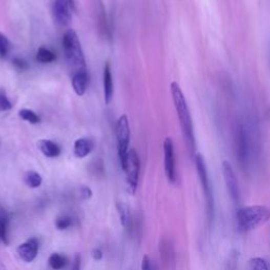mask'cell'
Segmentation results:
<instances>
[{
  "mask_svg": "<svg viewBox=\"0 0 270 270\" xmlns=\"http://www.w3.org/2000/svg\"><path fill=\"white\" fill-rule=\"evenodd\" d=\"M170 91L172 95V99L174 102L175 110L177 113V117L181 123V128L184 134L185 141L189 150L193 153L195 150V136H194V128L193 121L191 117V113L188 108V103L186 97L182 91L181 87L176 82L173 81L170 85Z\"/></svg>",
  "mask_w": 270,
  "mask_h": 270,
  "instance_id": "cell-1",
  "label": "cell"
},
{
  "mask_svg": "<svg viewBox=\"0 0 270 270\" xmlns=\"http://www.w3.org/2000/svg\"><path fill=\"white\" fill-rule=\"evenodd\" d=\"M236 220L241 231H251L270 220V209L262 205L242 207L237 211Z\"/></svg>",
  "mask_w": 270,
  "mask_h": 270,
  "instance_id": "cell-2",
  "label": "cell"
},
{
  "mask_svg": "<svg viewBox=\"0 0 270 270\" xmlns=\"http://www.w3.org/2000/svg\"><path fill=\"white\" fill-rule=\"evenodd\" d=\"M63 48L65 55L70 64H73L79 69H86V61L81 44L74 30L70 29L65 33L63 38Z\"/></svg>",
  "mask_w": 270,
  "mask_h": 270,
  "instance_id": "cell-3",
  "label": "cell"
},
{
  "mask_svg": "<svg viewBox=\"0 0 270 270\" xmlns=\"http://www.w3.org/2000/svg\"><path fill=\"white\" fill-rule=\"evenodd\" d=\"M195 166H196V171H197V174H199L201 186H202V189L205 195L208 220L211 222L214 218V195H213V189H212V185L210 182V177L208 174L205 158L200 153L195 155Z\"/></svg>",
  "mask_w": 270,
  "mask_h": 270,
  "instance_id": "cell-4",
  "label": "cell"
},
{
  "mask_svg": "<svg viewBox=\"0 0 270 270\" xmlns=\"http://www.w3.org/2000/svg\"><path fill=\"white\" fill-rule=\"evenodd\" d=\"M130 126L127 115H121L116 123V138H117V150L118 157L120 161L121 169H124L126 160L129 152V142H130Z\"/></svg>",
  "mask_w": 270,
  "mask_h": 270,
  "instance_id": "cell-5",
  "label": "cell"
},
{
  "mask_svg": "<svg viewBox=\"0 0 270 270\" xmlns=\"http://www.w3.org/2000/svg\"><path fill=\"white\" fill-rule=\"evenodd\" d=\"M139 169H140L139 156L134 149H131L128 152L123 171L126 172V181H127L128 190L132 195L135 194L137 189Z\"/></svg>",
  "mask_w": 270,
  "mask_h": 270,
  "instance_id": "cell-6",
  "label": "cell"
},
{
  "mask_svg": "<svg viewBox=\"0 0 270 270\" xmlns=\"http://www.w3.org/2000/svg\"><path fill=\"white\" fill-rule=\"evenodd\" d=\"M250 140L243 126H240L236 131V154L240 165L247 168L250 161Z\"/></svg>",
  "mask_w": 270,
  "mask_h": 270,
  "instance_id": "cell-7",
  "label": "cell"
},
{
  "mask_svg": "<svg viewBox=\"0 0 270 270\" xmlns=\"http://www.w3.org/2000/svg\"><path fill=\"white\" fill-rule=\"evenodd\" d=\"M164 167L165 173L168 181L171 184H175L177 174H176V161L174 153V145L171 137H166L164 140Z\"/></svg>",
  "mask_w": 270,
  "mask_h": 270,
  "instance_id": "cell-8",
  "label": "cell"
},
{
  "mask_svg": "<svg viewBox=\"0 0 270 270\" xmlns=\"http://www.w3.org/2000/svg\"><path fill=\"white\" fill-rule=\"evenodd\" d=\"M222 171H223V176L224 181L227 187V190L229 192V195L232 199V201L236 204L240 202L241 199V192H240V187L238 183V178L236 176L235 170H233L231 164L228 160H223L222 163Z\"/></svg>",
  "mask_w": 270,
  "mask_h": 270,
  "instance_id": "cell-9",
  "label": "cell"
},
{
  "mask_svg": "<svg viewBox=\"0 0 270 270\" xmlns=\"http://www.w3.org/2000/svg\"><path fill=\"white\" fill-rule=\"evenodd\" d=\"M70 0H53L52 14L53 19L58 26H68L72 19V11H73Z\"/></svg>",
  "mask_w": 270,
  "mask_h": 270,
  "instance_id": "cell-10",
  "label": "cell"
},
{
  "mask_svg": "<svg viewBox=\"0 0 270 270\" xmlns=\"http://www.w3.org/2000/svg\"><path fill=\"white\" fill-rule=\"evenodd\" d=\"M39 243L37 239L32 238L26 241L25 243L20 244L17 247V255L24 262L31 263L33 262L38 254Z\"/></svg>",
  "mask_w": 270,
  "mask_h": 270,
  "instance_id": "cell-11",
  "label": "cell"
},
{
  "mask_svg": "<svg viewBox=\"0 0 270 270\" xmlns=\"http://www.w3.org/2000/svg\"><path fill=\"white\" fill-rule=\"evenodd\" d=\"M114 94V85L109 63H106L103 68V96L106 105L111 103Z\"/></svg>",
  "mask_w": 270,
  "mask_h": 270,
  "instance_id": "cell-12",
  "label": "cell"
},
{
  "mask_svg": "<svg viewBox=\"0 0 270 270\" xmlns=\"http://www.w3.org/2000/svg\"><path fill=\"white\" fill-rule=\"evenodd\" d=\"M89 84V75L86 69L77 70L76 73L72 78V87L78 96H82L86 93V90Z\"/></svg>",
  "mask_w": 270,
  "mask_h": 270,
  "instance_id": "cell-13",
  "label": "cell"
},
{
  "mask_svg": "<svg viewBox=\"0 0 270 270\" xmlns=\"http://www.w3.org/2000/svg\"><path fill=\"white\" fill-rule=\"evenodd\" d=\"M93 141L90 138H78L74 142V155L78 158H84L92 152Z\"/></svg>",
  "mask_w": 270,
  "mask_h": 270,
  "instance_id": "cell-14",
  "label": "cell"
},
{
  "mask_svg": "<svg viewBox=\"0 0 270 270\" xmlns=\"http://www.w3.org/2000/svg\"><path fill=\"white\" fill-rule=\"evenodd\" d=\"M38 149L41 153L50 158L57 157L60 154V148L56 142L49 139H41L38 141Z\"/></svg>",
  "mask_w": 270,
  "mask_h": 270,
  "instance_id": "cell-15",
  "label": "cell"
},
{
  "mask_svg": "<svg viewBox=\"0 0 270 270\" xmlns=\"http://www.w3.org/2000/svg\"><path fill=\"white\" fill-rule=\"evenodd\" d=\"M24 181L26 185L32 189H36L41 186L43 177L41 175L36 171H28L24 175Z\"/></svg>",
  "mask_w": 270,
  "mask_h": 270,
  "instance_id": "cell-16",
  "label": "cell"
},
{
  "mask_svg": "<svg viewBox=\"0 0 270 270\" xmlns=\"http://www.w3.org/2000/svg\"><path fill=\"white\" fill-rule=\"evenodd\" d=\"M9 227H10V219L9 215L6 212H3L0 215V240H2L5 245H9Z\"/></svg>",
  "mask_w": 270,
  "mask_h": 270,
  "instance_id": "cell-17",
  "label": "cell"
},
{
  "mask_svg": "<svg viewBox=\"0 0 270 270\" xmlns=\"http://www.w3.org/2000/svg\"><path fill=\"white\" fill-rule=\"evenodd\" d=\"M36 60L43 64H50L56 60V54L48 48L41 47L36 53Z\"/></svg>",
  "mask_w": 270,
  "mask_h": 270,
  "instance_id": "cell-18",
  "label": "cell"
},
{
  "mask_svg": "<svg viewBox=\"0 0 270 270\" xmlns=\"http://www.w3.org/2000/svg\"><path fill=\"white\" fill-rule=\"evenodd\" d=\"M116 207H117V211L119 214L120 225L122 227H127L129 224V221H130V209H129L128 205L124 204V203H117Z\"/></svg>",
  "mask_w": 270,
  "mask_h": 270,
  "instance_id": "cell-19",
  "label": "cell"
},
{
  "mask_svg": "<svg viewBox=\"0 0 270 270\" xmlns=\"http://www.w3.org/2000/svg\"><path fill=\"white\" fill-rule=\"evenodd\" d=\"M49 265L53 270H61L67 265V259L57 253H54L49 258Z\"/></svg>",
  "mask_w": 270,
  "mask_h": 270,
  "instance_id": "cell-20",
  "label": "cell"
},
{
  "mask_svg": "<svg viewBox=\"0 0 270 270\" xmlns=\"http://www.w3.org/2000/svg\"><path fill=\"white\" fill-rule=\"evenodd\" d=\"M12 49V44L5 34L0 32V58L5 59Z\"/></svg>",
  "mask_w": 270,
  "mask_h": 270,
  "instance_id": "cell-21",
  "label": "cell"
},
{
  "mask_svg": "<svg viewBox=\"0 0 270 270\" xmlns=\"http://www.w3.org/2000/svg\"><path fill=\"white\" fill-rule=\"evenodd\" d=\"M18 114H19L20 118H23L24 120H26L32 124H36L40 121L39 116L30 109H22Z\"/></svg>",
  "mask_w": 270,
  "mask_h": 270,
  "instance_id": "cell-22",
  "label": "cell"
},
{
  "mask_svg": "<svg viewBox=\"0 0 270 270\" xmlns=\"http://www.w3.org/2000/svg\"><path fill=\"white\" fill-rule=\"evenodd\" d=\"M247 270H269V267L264 259L254 258L249 261Z\"/></svg>",
  "mask_w": 270,
  "mask_h": 270,
  "instance_id": "cell-23",
  "label": "cell"
},
{
  "mask_svg": "<svg viewBox=\"0 0 270 270\" xmlns=\"http://www.w3.org/2000/svg\"><path fill=\"white\" fill-rule=\"evenodd\" d=\"M72 218L69 217V215H61V217L56 219L55 226L58 230H67L72 226Z\"/></svg>",
  "mask_w": 270,
  "mask_h": 270,
  "instance_id": "cell-24",
  "label": "cell"
},
{
  "mask_svg": "<svg viewBox=\"0 0 270 270\" xmlns=\"http://www.w3.org/2000/svg\"><path fill=\"white\" fill-rule=\"evenodd\" d=\"M12 109V102L7 96L4 89H0V111H8Z\"/></svg>",
  "mask_w": 270,
  "mask_h": 270,
  "instance_id": "cell-25",
  "label": "cell"
},
{
  "mask_svg": "<svg viewBox=\"0 0 270 270\" xmlns=\"http://www.w3.org/2000/svg\"><path fill=\"white\" fill-rule=\"evenodd\" d=\"M13 65H14V67L16 69H18L19 71H26V70L29 69L28 63L25 59H23V58H18V57L14 58L13 59Z\"/></svg>",
  "mask_w": 270,
  "mask_h": 270,
  "instance_id": "cell-26",
  "label": "cell"
},
{
  "mask_svg": "<svg viewBox=\"0 0 270 270\" xmlns=\"http://www.w3.org/2000/svg\"><path fill=\"white\" fill-rule=\"evenodd\" d=\"M92 195H93V192H92V190L90 189L89 187H87V186H82V187L80 188V196H81V199H82V200L88 201V200L91 199Z\"/></svg>",
  "mask_w": 270,
  "mask_h": 270,
  "instance_id": "cell-27",
  "label": "cell"
},
{
  "mask_svg": "<svg viewBox=\"0 0 270 270\" xmlns=\"http://www.w3.org/2000/svg\"><path fill=\"white\" fill-rule=\"evenodd\" d=\"M141 270H153L152 269V264L150 261V258L146 255L143 256L142 261H141Z\"/></svg>",
  "mask_w": 270,
  "mask_h": 270,
  "instance_id": "cell-28",
  "label": "cell"
},
{
  "mask_svg": "<svg viewBox=\"0 0 270 270\" xmlns=\"http://www.w3.org/2000/svg\"><path fill=\"white\" fill-rule=\"evenodd\" d=\"M80 264H81V258L79 254H76L74 256L73 262H72V267L71 270H80Z\"/></svg>",
  "mask_w": 270,
  "mask_h": 270,
  "instance_id": "cell-29",
  "label": "cell"
},
{
  "mask_svg": "<svg viewBox=\"0 0 270 270\" xmlns=\"http://www.w3.org/2000/svg\"><path fill=\"white\" fill-rule=\"evenodd\" d=\"M92 258L95 260V261H100L102 258H103V253L99 249V248H94L92 250Z\"/></svg>",
  "mask_w": 270,
  "mask_h": 270,
  "instance_id": "cell-30",
  "label": "cell"
},
{
  "mask_svg": "<svg viewBox=\"0 0 270 270\" xmlns=\"http://www.w3.org/2000/svg\"><path fill=\"white\" fill-rule=\"evenodd\" d=\"M0 270H7V268H6V266L2 263V261H0Z\"/></svg>",
  "mask_w": 270,
  "mask_h": 270,
  "instance_id": "cell-31",
  "label": "cell"
},
{
  "mask_svg": "<svg viewBox=\"0 0 270 270\" xmlns=\"http://www.w3.org/2000/svg\"><path fill=\"white\" fill-rule=\"evenodd\" d=\"M70 3L72 5V7H73L74 10H76V7H75V3H74V0H70Z\"/></svg>",
  "mask_w": 270,
  "mask_h": 270,
  "instance_id": "cell-32",
  "label": "cell"
}]
</instances>
